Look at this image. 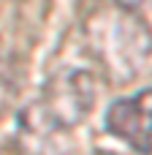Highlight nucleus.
Masks as SVG:
<instances>
[{
	"instance_id": "nucleus-1",
	"label": "nucleus",
	"mask_w": 152,
	"mask_h": 155,
	"mask_svg": "<svg viewBox=\"0 0 152 155\" xmlns=\"http://www.w3.org/2000/svg\"><path fill=\"white\" fill-rule=\"evenodd\" d=\"M106 131L136 153L147 155L152 150V87L139 90L136 95L120 98L106 112Z\"/></svg>"
},
{
	"instance_id": "nucleus-2",
	"label": "nucleus",
	"mask_w": 152,
	"mask_h": 155,
	"mask_svg": "<svg viewBox=\"0 0 152 155\" xmlns=\"http://www.w3.org/2000/svg\"><path fill=\"white\" fill-rule=\"evenodd\" d=\"M117 3H120V5H125V8H136L141 0H117Z\"/></svg>"
},
{
	"instance_id": "nucleus-3",
	"label": "nucleus",
	"mask_w": 152,
	"mask_h": 155,
	"mask_svg": "<svg viewBox=\"0 0 152 155\" xmlns=\"http://www.w3.org/2000/svg\"><path fill=\"white\" fill-rule=\"evenodd\" d=\"M95 155H114V153H109V150H98Z\"/></svg>"
},
{
	"instance_id": "nucleus-4",
	"label": "nucleus",
	"mask_w": 152,
	"mask_h": 155,
	"mask_svg": "<svg viewBox=\"0 0 152 155\" xmlns=\"http://www.w3.org/2000/svg\"><path fill=\"white\" fill-rule=\"evenodd\" d=\"M0 155H3V153H0Z\"/></svg>"
}]
</instances>
